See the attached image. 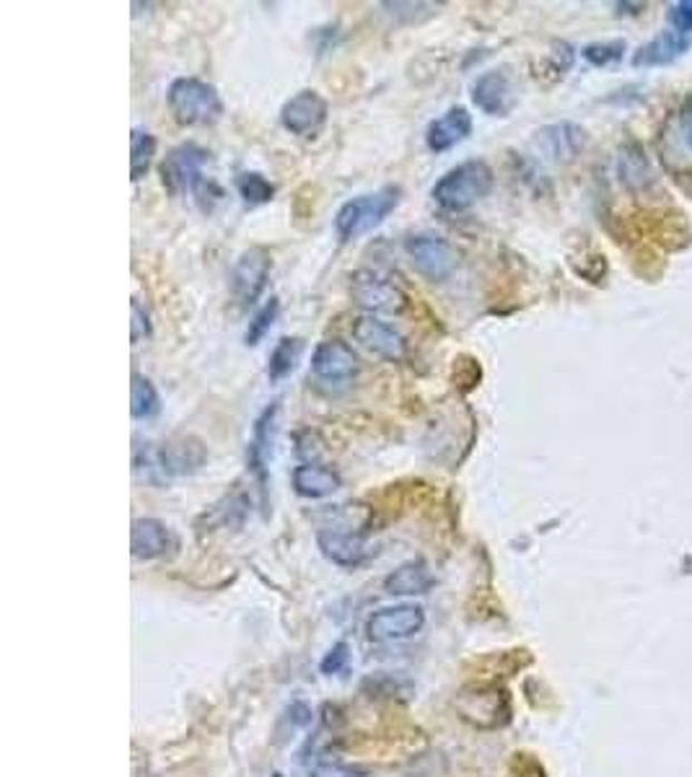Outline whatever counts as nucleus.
<instances>
[{
	"instance_id": "23",
	"label": "nucleus",
	"mask_w": 692,
	"mask_h": 777,
	"mask_svg": "<svg viewBox=\"0 0 692 777\" xmlns=\"http://www.w3.org/2000/svg\"><path fill=\"white\" fill-rule=\"evenodd\" d=\"M433 586V576L423 562H405L384 578V591L392 597H418Z\"/></svg>"
},
{
	"instance_id": "8",
	"label": "nucleus",
	"mask_w": 692,
	"mask_h": 777,
	"mask_svg": "<svg viewBox=\"0 0 692 777\" xmlns=\"http://www.w3.org/2000/svg\"><path fill=\"white\" fill-rule=\"evenodd\" d=\"M459 716L477 728H498L508 720V697L506 689L493 685H475L461 689L457 697Z\"/></svg>"
},
{
	"instance_id": "24",
	"label": "nucleus",
	"mask_w": 692,
	"mask_h": 777,
	"mask_svg": "<svg viewBox=\"0 0 692 777\" xmlns=\"http://www.w3.org/2000/svg\"><path fill=\"white\" fill-rule=\"evenodd\" d=\"M301 353H304V340L301 337H281L267 358V378L273 384L289 378L296 371Z\"/></svg>"
},
{
	"instance_id": "3",
	"label": "nucleus",
	"mask_w": 692,
	"mask_h": 777,
	"mask_svg": "<svg viewBox=\"0 0 692 777\" xmlns=\"http://www.w3.org/2000/svg\"><path fill=\"white\" fill-rule=\"evenodd\" d=\"M496 185V174L483 158H469V161L449 169L444 177L436 181L431 197L441 210L447 213H465L480 203L483 197L490 195Z\"/></svg>"
},
{
	"instance_id": "31",
	"label": "nucleus",
	"mask_w": 692,
	"mask_h": 777,
	"mask_svg": "<svg viewBox=\"0 0 692 777\" xmlns=\"http://www.w3.org/2000/svg\"><path fill=\"white\" fill-rule=\"evenodd\" d=\"M381 8H387L389 13L394 16V19H405V21H418L420 11H436V3H381Z\"/></svg>"
},
{
	"instance_id": "1",
	"label": "nucleus",
	"mask_w": 692,
	"mask_h": 777,
	"mask_svg": "<svg viewBox=\"0 0 692 777\" xmlns=\"http://www.w3.org/2000/svg\"><path fill=\"white\" fill-rule=\"evenodd\" d=\"M208 462V449L195 435H179L164 443H138L133 451V470L146 482H169L201 472Z\"/></svg>"
},
{
	"instance_id": "7",
	"label": "nucleus",
	"mask_w": 692,
	"mask_h": 777,
	"mask_svg": "<svg viewBox=\"0 0 692 777\" xmlns=\"http://www.w3.org/2000/svg\"><path fill=\"white\" fill-rule=\"evenodd\" d=\"M205 164H208V150L195 146V142H182L166 154L158 174L172 195H197V189L208 181L203 174Z\"/></svg>"
},
{
	"instance_id": "29",
	"label": "nucleus",
	"mask_w": 692,
	"mask_h": 777,
	"mask_svg": "<svg viewBox=\"0 0 692 777\" xmlns=\"http://www.w3.org/2000/svg\"><path fill=\"white\" fill-rule=\"evenodd\" d=\"M625 52H627V45L623 39H610V42L586 45L584 50H581V58L594 68H610V66H617V62L625 58Z\"/></svg>"
},
{
	"instance_id": "34",
	"label": "nucleus",
	"mask_w": 692,
	"mask_h": 777,
	"mask_svg": "<svg viewBox=\"0 0 692 777\" xmlns=\"http://www.w3.org/2000/svg\"><path fill=\"white\" fill-rule=\"evenodd\" d=\"M680 132H682V142H685V148L692 154V97L682 105L680 117H678Z\"/></svg>"
},
{
	"instance_id": "19",
	"label": "nucleus",
	"mask_w": 692,
	"mask_h": 777,
	"mask_svg": "<svg viewBox=\"0 0 692 777\" xmlns=\"http://www.w3.org/2000/svg\"><path fill=\"white\" fill-rule=\"evenodd\" d=\"M472 132V115L465 107H451L426 130V146L433 154H447Z\"/></svg>"
},
{
	"instance_id": "27",
	"label": "nucleus",
	"mask_w": 692,
	"mask_h": 777,
	"mask_svg": "<svg viewBox=\"0 0 692 777\" xmlns=\"http://www.w3.org/2000/svg\"><path fill=\"white\" fill-rule=\"evenodd\" d=\"M236 193L246 205H250V208H257V205H265V203L273 200L275 185L265 177V174L244 171V174H238V179H236Z\"/></svg>"
},
{
	"instance_id": "12",
	"label": "nucleus",
	"mask_w": 692,
	"mask_h": 777,
	"mask_svg": "<svg viewBox=\"0 0 692 777\" xmlns=\"http://www.w3.org/2000/svg\"><path fill=\"white\" fill-rule=\"evenodd\" d=\"M270 269H273V259H270L265 249H244L238 255L234 269H231V291H234L236 301H242L244 306L257 304V298L267 285Z\"/></svg>"
},
{
	"instance_id": "32",
	"label": "nucleus",
	"mask_w": 692,
	"mask_h": 777,
	"mask_svg": "<svg viewBox=\"0 0 692 777\" xmlns=\"http://www.w3.org/2000/svg\"><path fill=\"white\" fill-rule=\"evenodd\" d=\"M348 658H350V646L348 643H338L335 648L330 650L328 656L322 658V663H320V669L322 673H340L348 666Z\"/></svg>"
},
{
	"instance_id": "11",
	"label": "nucleus",
	"mask_w": 692,
	"mask_h": 777,
	"mask_svg": "<svg viewBox=\"0 0 692 777\" xmlns=\"http://www.w3.org/2000/svg\"><path fill=\"white\" fill-rule=\"evenodd\" d=\"M330 115L328 99L320 91L304 89L285 101L281 109V125L299 138H314L324 128Z\"/></svg>"
},
{
	"instance_id": "26",
	"label": "nucleus",
	"mask_w": 692,
	"mask_h": 777,
	"mask_svg": "<svg viewBox=\"0 0 692 777\" xmlns=\"http://www.w3.org/2000/svg\"><path fill=\"white\" fill-rule=\"evenodd\" d=\"M156 156V138L148 130L135 128L130 135V179L140 181L146 177Z\"/></svg>"
},
{
	"instance_id": "15",
	"label": "nucleus",
	"mask_w": 692,
	"mask_h": 777,
	"mask_svg": "<svg viewBox=\"0 0 692 777\" xmlns=\"http://www.w3.org/2000/svg\"><path fill=\"white\" fill-rule=\"evenodd\" d=\"M516 101H519V94H516V86L506 70L496 68L475 78L472 105L480 109V112L490 117H506L514 112Z\"/></svg>"
},
{
	"instance_id": "16",
	"label": "nucleus",
	"mask_w": 692,
	"mask_h": 777,
	"mask_svg": "<svg viewBox=\"0 0 692 777\" xmlns=\"http://www.w3.org/2000/svg\"><path fill=\"white\" fill-rule=\"evenodd\" d=\"M316 544H320L324 558L332 560L340 568H358L366 558H369V547H366L363 529L343 527V523L322 529L320 534H316Z\"/></svg>"
},
{
	"instance_id": "14",
	"label": "nucleus",
	"mask_w": 692,
	"mask_h": 777,
	"mask_svg": "<svg viewBox=\"0 0 692 777\" xmlns=\"http://www.w3.org/2000/svg\"><path fill=\"white\" fill-rule=\"evenodd\" d=\"M350 332H353V340L363 351L379 355L384 361H402L405 353H408V343H405L400 332L389 327L387 322L377 319L373 314L355 316L353 324H350Z\"/></svg>"
},
{
	"instance_id": "21",
	"label": "nucleus",
	"mask_w": 692,
	"mask_h": 777,
	"mask_svg": "<svg viewBox=\"0 0 692 777\" xmlns=\"http://www.w3.org/2000/svg\"><path fill=\"white\" fill-rule=\"evenodd\" d=\"M291 482L301 498H328L343 488V478L322 464H299L291 474Z\"/></svg>"
},
{
	"instance_id": "2",
	"label": "nucleus",
	"mask_w": 692,
	"mask_h": 777,
	"mask_svg": "<svg viewBox=\"0 0 692 777\" xmlns=\"http://www.w3.org/2000/svg\"><path fill=\"white\" fill-rule=\"evenodd\" d=\"M166 105L182 128H213L226 112L216 86L193 76L174 78L166 91Z\"/></svg>"
},
{
	"instance_id": "35",
	"label": "nucleus",
	"mask_w": 692,
	"mask_h": 777,
	"mask_svg": "<svg viewBox=\"0 0 692 777\" xmlns=\"http://www.w3.org/2000/svg\"><path fill=\"white\" fill-rule=\"evenodd\" d=\"M309 777H355V773L350 770V767H343L338 763H320L312 767Z\"/></svg>"
},
{
	"instance_id": "4",
	"label": "nucleus",
	"mask_w": 692,
	"mask_h": 777,
	"mask_svg": "<svg viewBox=\"0 0 692 777\" xmlns=\"http://www.w3.org/2000/svg\"><path fill=\"white\" fill-rule=\"evenodd\" d=\"M400 200H402V189L397 185H387L381 189H373V193L358 195L353 200L343 203V208H340L335 216L338 239L348 244V242H358L366 234H371L373 228H379L389 216H392Z\"/></svg>"
},
{
	"instance_id": "33",
	"label": "nucleus",
	"mask_w": 692,
	"mask_h": 777,
	"mask_svg": "<svg viewBox=\"0 0 692 777\" xmlns=\"http://www.w3.org/2000/svg\"><path fill=\"white\" fill-rule=\"evenodd\" d=\"M150 335V324H148V314L143 312L138 301H133V345H138L143 337H148Z\"/></svg>"
},
{
	"instance_id": "6",
	"label": "nucleus",
	"mask_w": 692,
	"mask_h": 777,
	"mask_svg": "<svg viewBox=\"0 0 692 777\" xmlns=\"http://www.w3.org/2000/svg\"><path fill=\"white\" fill-rule=\"evenodd\" d=\"M350 296L371 314H402L408 306V293L381 269H355L350 275Z\"/></svg>"
},
{
	"instance_id": "25",
	"label": "nucleus",
	"mask_w": 692,
	"mask_h": 777,
	"mask_svg": "<svg viewBox=\"0 0 692 777\" xmlns=\"http://www.w3.org/2000/svg\"><path fill=\"white\" fill-rule=\"evenodd\" d=\"M130 415L133 420H150L158 415L162 410V400H158V392L154 382L143 374H133L130 378Z\"/></svg>"
},
{
	"instance_id": "22",
	"label": "nucleus",
	"mask_w": 692,
	"mask_h": 777,
	"mask_svg": "<svg viewBox=\"0 0 692 777\" xmlns=\"http://www.w3.org/2000/svg\"><path fill=\"white\" fill-rule=\"evenodd\" d=\"M617 177L623 181L625 189H639L649 187V181L654 179V169H651V161L639 142H625L617 154Z\"/></svg>"
},
{
	"instance_id": "36",
	"label": "nucleus",
	"mask_w": 692,
	"mask_h": 777,
	"mask_svg": "<svg viewBox=\"0 0 692 777\" xmlns=\"http://www.w3.org/2000/svg\"><path fill=\"white\" fill-rule=\"evenodd\" d=\"M514 770H519L522 777H545L543 765L537 759H529V755H516Z\"/></svg>"
},
{
	"instance_id": "13",
	"label": "nucleus",
	"mask_w": 692,
	"mask_h": 777,
	"mask_svg": "<svg viewBox=\"0 0 692 777\" xmlns=\"http://www.w3.org/2000/svg\"><path fill=\"white\" fill-rule=\"evenodd\" d=\"M426 624L423 607L416 604H397L384 607L369 617V638L377 643H392L418 636Z\"/></svg>"
},
{
	"instance_id": "17",
	"label": "nucleus",
	"mask_w": 692,
	"mask_h": 777,
	"mask_svg": "<svg viewBox=\"0 0 692 777\" xmlns=\"http://www.w3.org/2000/svg\"><path fill=\"white\" fill-rule=\"evenodd\" d=\"M586 146V132L574 122H558L547 125V128L537 130L535 135V150L545 161L553 164H568L584 150Z\"/></svg>"
},
{
	"instance_id": "20",
	"label": "nucleus",
	"mask_w": 692,
	"mask_h": 777,
	"mask_svg": "<svg viewBox=\"0 0 692 777\" xmlns=\"http://www.w3.org/2000/svg\"><path fill=\"white\" fill-rule=\"evenodd\" d=\"M690 50V37L678 35V31H662V35L651 39V42L641 45L633 52V68H659L670 66L678 58H682Z\"/></svg>"
},
{
	"instance_id": "10",
	"label": "nucleus",
	"mask_w": 692,
	"mask_h": 777,
	"mask_svg": "<svg viewBox=\"0 0 692 777\" xmlns=\"http://www.w3.org/2000/svg\"><path fill=\"white\" fill-rule=\"evenodd\" d=\"M412 267L433 283H444L457 269V252L436 234H416L405 242Z\"/></svg>"
},
{
	"instance_id": "28",
	"label": "nucleus",
	"mask_w": 692,
	"mask_h": 777,
	"mask_svg": "<svg viewBox=\"0 0 692 777\" xmlns=\"http://www.w3.org/2000/svg\"><path fill=\"white\" fill-rule=\"evenodd\" d=\"M277 314H281V298L273 296L267 301L265 306L257 308L254 312V316L250 319V327H246V335H244V343L254 347V345H260L262 340H265V335L270 330H273V324L277 322Z\"/></svg>"
},
{
	"instance_id": "18",
	"label": "nucleus",
	"mask_w": 692,
	"mask_h": 777,
	"mask_svg": "<svg viewBox=\"0 0 692 777\" xmlns=\"http://www.w3.org/2000/svg\"><path fill=\"white\" fill-rule=\"evenodd\" d=\"M130 550L138 560H156L177 550V537L164 521L135 519L130 531Z\"/></svg>"
},
{
	"instance_id": "30",
	"label": "nucleus",
	"mask_w": 692,
	"mask_h": 777,
	"mask_svg": "<svg viewBox=\"0 0 692 777\" xmlns=\"http://www.w3.org/2000/svg\"><path fill=\"white\" fill-rule=\"evenodd\" d=\"M666 19H670V23H672V31L688 37L692 31V0H680V3H672L670 11H666Z\"/></svg>"
},
{
	"instance_id": "5",
	"label": "nucleus",
	"mask_w": 692,
	"mask_h": 777,
	"mask_svg": "<svg viewBox=\"0 0 692 777\" xmlns=\"http://www.w3.org/2000/svg\"><path fill=\"white\" fill-rule=\"evenodd\" d=\"M312 382L328 394H340L353 384L358 374V358L353 347L343 340H324L312 353Z\"/></svg>"
},
{
	"instance_id": "9",
	"label": "nucleus",
	"mask_w": 692,
	"mask_h": 777,
	"mask_svg": "<svg viewBox=\"0 0 692 777\" xmlns=\"http://www.w3.org/2000/svg\"><path fill=\"white\" fill-rule=\"evenodd\" d=\"M277 415H281V402L267 404V407L260 412V417L254 420L250 446H246V466H250L252 478L257 480L262 498L267 495L270 485V459H273L277 439Z\"/></svg>"
}]
</instances>
